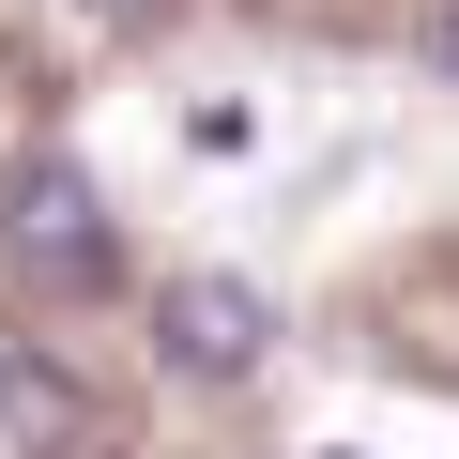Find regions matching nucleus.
<instances>
[{
  "label": "nucleus",
  "instance_id": "4",
  "mask_svg": "<svg viewBox=\"0 0 459 459\" xmlns=\"http://www.w3.org/2000/svg\"><path fill=\"white\" fill-rule=\"evenodd\" d=\"M429 47H444V77H459V0H444V16H429Z\"/></svg>",
  "mask_w": 459,
  "mask_h": 459
},
{
  "label": "nucleus",
  "instance_id": "1",
  "mask_svg": "<svg viewBox=\"0 0 459 459\" xmlns=\"http://www.w3.org/2000/svg\"><path fill=\"white\" fill-rule=\"evenodd\" d=\"M16 261H31L47 291H108V276H123V246H108V199H92L62 153L16 184Z\"/></svg>",
  "mask_w": 459,
  "mask_h": 459
},
{
  "label": "nucleus",
  "instance_id": "2",
  "mask_svg": "<svg viewBox=\"0 0 459 459\" xmlns=\"http://www.w3.org/2000/svg\"><path fill=\"white\" fill-rule=\"evenodd\" d=\"M261 337H276V307H261L246 276H169V368H184V383H246Z\"/></svg>",
  "mask_w": 459,
  "mask_h": 459
},
{
  "label": "nucleus",
  "instance_id": "3",
  "mask_svg": "<svg viewBox=\"0 0 459 459\" xmlns=\"http://www.w3.org/2000/svg\"><path fill=\"white\" fill-rule=\"evenodd\" d=\"M0 429H16L31 459H108V413H92L62 368H31V352H0Z\"/></svg>",
  "mask_w": 459,
  "mask_h": 459
}]
</instances>
